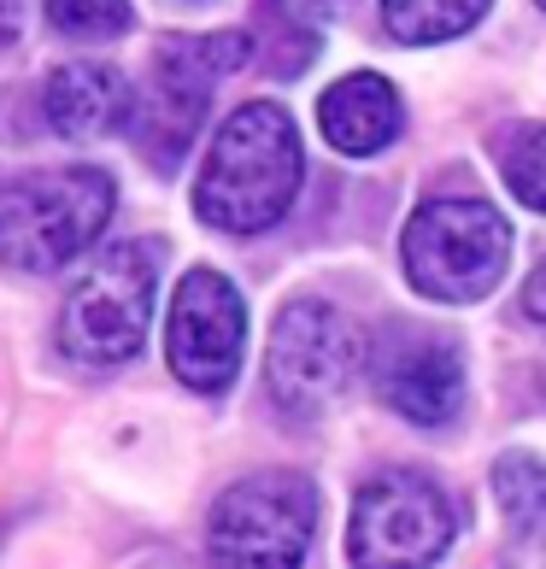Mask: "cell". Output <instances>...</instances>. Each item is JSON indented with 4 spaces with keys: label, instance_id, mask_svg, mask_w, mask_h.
Masks as SVG:
<instances>
[{
    "label": "cell",
    "instance_id": "7a4b0ae2",
    "mask_svg": "<svg viewBox=\"0 0 546 569\" xmlns=\"http://www.w3.org/2000/svg\"><path fill=\"white\" fill-rule=\"evenodd\" d=\"M247 66V36L224 30V36H165L147 77L130 89V130L136 153L147 159V171L177 177L188 147H195L206 107H212V89Z\"/></svg>",
    "mask_w": 546,
    "mask_h": 569
},
{
    "label": "cell",
    "instance_id": "8992f818",
    "mask_svg": "<svg viewBox=\"0 0 546 569\" xmlns=\"http://www.w3.org/2000/svg\"><path fill=\"white\" fill-rule=\"evenodd\" d=\"M153 247L123 241L107 247L100 259L77 277L59 311V347L77 365H123L136 358L153 323Z\"/></svg>",
    "mask_w": 546,
    "mask_h": 569
},
{
    "label": "cell",
    "instance_id": "2e32d148",
    "mask_svg": "<svg viewBox=\"0 0 546 569\" xmlns=\"http://www.w3.org/2000/svg\"><path fill=\"white\" fill-rule=\"evenodd\" d=\"M499 171H506L512 194L529 206V212L546 218V123L540 130H517L506 147H499Z\"/></svg>",
    "mask_w": 546,
    "mask_h": 569
},
{
    "label": "cell",
    "instance_id": "5bb4252c",
    "mask_svg": "<svg viewBox=\"0 0 546 569\" xmlns=\"http://www.w3.org/2000/svg\"><path fill=\"white\" fill-rule=\"evenodd\" d=\"M254 18H259V41H265V66L277 77H300L311 59H318V30L306 24V7L300 0H254Z\"/></svg>",
    "mask_w": 546,
    "mask_h": 569
},
{
    "label": "cell",
    "instance_id": "5b68a950",
    "mask_svg": "<svg viewBox=\"0 0 546 569\" xmlns=\"http://www.w3.org/2000/svg\"><path fill=\"white\" fill-rule=\"evenodd\" d=\"M318 535V488L300 470H259L218 493L206 522L212 569H300Z\"/></svg>",
    "mask_w": 546,
    "mask_h": 569
},
{
    "label": "cell",
    "instance_id": "52a82bcc",
    "mask_svg": "<svg viewBox=\"0 0 546 569\" xmlns=\"http://www.w3.org/2000/svg\"><path fill=\"white\" fill-rule=\"evenodd\" d=\"M359 365H365L359 329L335 300L300 293L277 311L265 341V382L288 417H318L329 399H341Z\"/></svg>",
    "mask_w": 546,
    "mask_h": 569
},
{
    "label": "cell",
    "instance_id": "9a60e30c",
    "mask_svg": "<svg viewBox=\"0 0 546 569\" xmlns=\"http://www.w3.org/2000/svg\"><path fill=\"white\" fill-rule=\"evenodd\" d=\"M494 499L512 517V529H540L546 522V458L540 452H506L494 463Z\"/></svg>",
    "mask_w": 546,
    "mask_h": 569
},
{
    "label": "cell",
    "instance_id": "9c48e42d",
    "mask_svg": "<svg viewBox=\"0 0 546 569\" xmlns=\"http://www.w3.org/2000/svg\"><path fill=\"white\" fill-rule=\"evenodd\" d=\"M247 352V306L229 277L218 270H188L171 293V329H165V358L171 376L195 393H224Z\"/></svg>",
    "mask_w": 546,
    "mask_h": 569
},
{
    "label": "cell",
    "instance_id": "d6986e66",
    "mask_svg": "<svg viewBox=\"0 0 546 569\" xmlns=\"http://www.w3.org/2000/svg\"><path fill=\"white\" fill-rule=\"evenodd\" d=\"M523 311H529L535 323H546V259L535 264V277L523 282Z\"/></svg>",
    "mask_w": 546,
    "mask_h": 569
},
{
    "label": "cell",
    "instance_id": "7c38bea8",
    "mask_svg": "<svg viewBox=\"0 0 546 569\" xmlns=\"http://www.w3.org/2000/svg\"><path fill=\"white\" fill-rule=\"evenodd\" d=\"M41 112L66 141H89V136H107V130H123L130 118V89L112 66H59L41 89Z\"/></svg>",
    "mask_w": 546,
    "mask_h": 569
},
{
    "label": "cell",
    "instance_id": "4fadbf2b",
    "mask_svg": "<svg viewBox=\"0 0 546 569\" xmlns=\"http://www.w3.org/2000/svg\"><path fill=\"white\" fill-rule=\"evenodd\" d=\"M488 7L494 0H383V24L406 48H435V41L476 30L488 18Z\"/></svg>",
    "mask_w": 546,
    "mask_h": 569
},
{
    "label": "cell",
    "instance_id": "e0dca14e",
    "mask_svg": "<svg viewBox=\"0 0 546 569\" xmlns=\"http://www.w3.org/2000/svg\"><path fill=\"white\" fill-rule=\"evenodd\" d=\"M48 24L71 41H112L130 30V0H48Z\"/></svg>",
    "mask_w": 546,
    "mask_h": 569
},
{
    "label": "cell",
    "instance_id": "6da1fadb",
    "mask_svg": "<svg viewBox=\"0 0 546 569\" xmlns=\"http://www.w3.org/2000/svg\"><path fill=\"white\" fill-rule=\"evenodd\" d=\"M306 147L277 100H247L224 118L195 182V218L224 236H265L300 194Z\"/></svg>",
    "mask_w": 546,
    "mask_h": 569
},
{
    "label": "cell",
    "instance_id": "8fae6325",
    "mask_svg": "<svg viewBox=\"0 0 546 569\" xmlns=\"http://www.w3.org/2000/svg\"><path fill=\"white\" fill-rule=\"evenodd\" d=\"M406 107H400V89L383 77V71H353L341 82H329L324 100H318V130L335 153L347 159H370L400 136Z\"/></svg>",
    "mask_w": 546,
    "mask_h": 569
},
{
    "label": "cell",
    "instance_id": "ffe728a7",
    "mask_svg": "<svg viewBox=\"0 0 546 569\" xmlns=\"http://www.w3.org/2000/svg\"><path fill=\"white\" fill-rule=\"evenodd\" d=\"M300 7H306V12H341L347 0H300Z\"/></svg>",
    "mask_w": 546,
    "mask_h": 569
},
{
    "label": "cell",
    "instance_id": "44dd1931",
    "mask_svg": "<svg viewBox=\"0 0 546 569\" xmlns=\"http://www.w3.org/2000/svg\"><path fill=\"white\" fill-rule=\"evenodd\" d=\"M540 12H546V0H540Z\"/></svg>",
    "mask_w": 546,
    "mask_h": 569
},
{
    "label": "cell",
    "instance_id": "ac0fdd59",
    "mask_svg": "<svg viewBox=\"0 0 546 569\" xmlns=\"http://www.w3.org/2000/svg\"><path fill=\"white\" fill-rule=\"evenodd\" d=\"M24 18H30V0H0V48H12V41H18Z\"/></svg>",
    "mask_w": 546,
    "mask_h": 569
},
{
    "label": "cell",
    "instance_id": "ba28073f",
    "mask_svg": "<svg viewBox=\"0 0 546 569\" xmlns=\"http://www.w3.org/2000/svg\"><path fill=\"white\" fill-rule=\"evenodd\" d=\"M453 552V505L429 476L388 470L359 488L347 522L353 569H435Z\"/></svg>",
    "mask_w": 546,
    "mask_h": 569
},
{
    "label": "cell",
    "instance_id": "30bf717a",
    "mask_svg": "<svg viewBox=\"0 0 546 569\" xmlns=\"http://www.w3.org/2000/svg\"><path fill=\"white\" fill-rule=\"evenodd\" d=\"M370 382L394 417L417 429H447L465 411V347L429 323H406L370 352Z\"/></svg>",
    "mask_w": 546,
    "mask_h": 569
},
{
    "label": "cell",
    "instance_id": "277c9868",
    "mask_svg": "<svg viewBox=\"0 0 546 569\" xmlns=\"http://www.w3.org/2000/svg\"><path fill=\"white\" fill-rule=\"evenodd\" d=\"M406 282L435 306H470L512 264V223L488 200H424L400 241Z\"/></svg>",
    "mask_w": 546,
    "mask_h": 569
},
{
    "label": "cell",
    "instance_id": "3957f363",
    "mask_svg": "<svg viewBox=\"0 0 546 569\" xmlns=\"http://www.w3.org/2000/svg\"><path fill=\"white\" fill-rule=\"evenodd\" d=\"M118 212V188L95 164H66V171H30L0 182V264L7 270H59Z\"/></svg>",
    "mask_w": 546,
    "mask_h": 569
}]
</instances>
